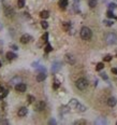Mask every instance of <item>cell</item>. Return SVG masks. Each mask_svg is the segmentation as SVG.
Returning <instances> with one entry per match:
<instances>
[{"label": "cell", "instance_id": "obj_26", "mask_svg": "<svg viewBox=\"0 0 117 125\" xmlns=\"http://www.w3.org/2000/svg\"><path fill=\"white\" fill-rule=\"evenodd\" d=\"M17 6H18V8H23V7L25 6V0H18Z\"/></svg>", "mask_w": 117, "mask_h": 125}, {"label": "cell", "instance_id": "obj_32", "mask_svg": "<svg viewBox=\"0 0 117 125\" xmlns=\"http://www.w3.org/2000/svg\"><path fill=\"white\" fill-rule=\"evenodd\" d=\"M42 39H43V40L45 41V42H47V39H49V34H47V32H45V34L43 35Z\"/></svg>", "mask_w": 117, "mask_h": 125}, {"label": "cell", "instance_id": "obj_4", "mask_svg": "<svg viewBox=\"0 0 117 125\" xmlns=\"http://www.w3.org/2000/svg\"><path fill=\"white\" fill-rule=\"evenodd\" d=\"M45 107H46V105H45V103L43 100H40L38 101V103L36 104V106H34V110L36 111H42L45 109Z\"/></svg>", "mask_w": 117, "mask_h": 125}, {"label": "cell", "instance_id": "obj_33", "mask_svg": "<svg viewBox=\"0 0 117 125\" xmlns=\"http://www.w3.org/2000/svg\"><path fill=\"white\" fill-rule=\"evenodd\" d=\"M115 8H116V4H114V3H110V4H109V10H112V11H113Z\"/></svg>", "mask_w": 117, "mask_h": 125}, {"label": "cell", "instance_id": "obj_22", "mask_svg": "<svg viewBox=\"0 0 117 125\" xmlns=\"http://www.w3.org/2000/svg\"><path fill=\"white\" fill-rule=\"evenodd\" d=\"M88 6L90 7V8H95V7L97 6V0H89Z\"/></svg>", "mask_w": 117, "mask_h": 125}, {"label": "cell", "instance_id": "obj_28", "mask_svg": "<svg viewBox=\"0 0 117 125\" xmlns=\"http://www.w3.org/2000/svg\"><path fill=\"white\" fill-rule=\"evenodd\" d=\"M53 50V48H52V45L49 44V43H47L46 44V47H45V52L46 53H49V52H50V51Z\"/></svg>", "mask_w": 117, "mask_h": 125}, {"label": "cell", "instance_id": "obj_42", "mask_svg": "<svg viewBox=\"0 0 117 125\" xmlns=\"http://www.w3.org/2000/svg\"><path fill=\"white\" fill-rule=\"evenodd\" d=\"M116 124H117V122H116Z\"/></svg>", "mask_w": 117, "mask_h": 125}, {"label": "cell", "instance_id": "obj_1", "mask_svg": "<svg viewBox=\"0 0 117 125\" xmlns=\"http://www.w3.org/2000/svg\"><path fill=\"white\" fill-rule=\"evenodd\" d=\"M80 35H81V38L83 40H89L91 38V36H92V31L88 27H83L81 29V31H80Z\"/></svg>", "mask_w": 117, "mask_h": 125}, {"label": "cell", "instance_id": "obj_35", "mask_svg": "<svg viewBox=\"0 0 117 125\" xmlns=\"http://www.w3.org/2000/svg\"><path fill=\"white\" fill-rule=\"evenodd\" d=\"M112 72L117 76V68H112Z\"/></svg>", "mask_w": 117, "mask_h": 125}, {"label": "cell", "instance_id": "obj_19", "mask_svg": "<svg viewBox=\"0 0 117 125\" xmlns=\"http://www.w3.org/2000/svg\"><path fill=\"white\" fill-rule=\"evenodd\" d=\"M76 109H77V111H80V112H85V111H86V107H85L84 105H82V104L79 103V105H77Z\"/></svg>", "mask_w": 117, "mask_h": 125}, {"label": "cell", "instance_id": "obj_13", "mask_svg": "<svg viewBox=\"0 0 117 125\" xmlns=\"http://www.w3.org/2000/svg\"><path fill=\"white\" fill-rule=\"evenodd\" d=\"M45 79H46V73L45 72H40L38 76H37V81H38V82H42V81H44Z\"/></svg>", "mask_w": 117, "mask_h": 125}, {"label": "cell", "instance_id": "obj_8", "mask_svg": "<svg viewBox=\"0 0 117 125\" xmlns=\"http://www.w3.org/2000/svg\"><path fill=\"white\" fill-rule=\"evenodd\" d=\"M20 82H22V78L18 77V76H16V77H14V78L11 79L10 82H9V84H10V85H13V86H15V85H17L18 83H20Z\"/></svg>", "mask_w": 117, "mask_h": 125}, {"label": "cell", "instance_id": "obj_2", "mask_svg": "<svg viewBox=\"0 0 117 125\" xmlns=\"http://www.w3.org/2000/svg\"><path fill=\"white\" fill-rule=\"evenodd\" d=\"M116 41H117V36L114 32H109V34L105 36V42H106V44H109V45L115 44Z\"/></svg>", "mask_w": 117, "mask_h": 125}, {"label": "cell", "instance_id": "obj_30", "mask_svg": "<svg viewBox=\"0 0 117 125\" xmlns=\"http://www.w3.org/2000/svg\"><path fill=\"white\" fill-rule=\"evenodd\" d=\"M103 59H104V62H110L112 59V56L111 55H105V56L103 57Z\"/></svg>", "mask_w": 117, "mask_h": 125}, {"label": "cell", "instance_id": "obj_39", "mask_svg": "<svg viewBox=\"0 0 117 125\" xmlns=\"http://www.w3.org/2000/svg\"><path fill=\"white\" fill-rule=\"evenodd\" d=\"M0 124H9L8 121H0Z\"/></svg>", "mask_w": 117, "mask_h": 125}, {"label": "cell", "instance_id": "obj_24", "mask_svg": "<svg viewBox=\"0 0 117 125\" xmlns=\"http://www.w3.org/2000/svg\"><path fill=\"white\" fill-rule=\"evenodd\" d=\"M59 85H60V82H59V81L57 80V79H55V81H54V85H53V87H54V89L56 90V89H58V87H59Z\"/></svg>", "mask_w": 117, "mask_h": 125}, {"label": "cell", "instance_id": "obj_34", "mask_svg": "<svg viewBox=\"0 0 117 125\" xmlns=\"http://www.w3.org/2000/svg\"><path fill=\"white\" fill-rule=\"evenodd\" d=\"M100 76H101V78H102V79H104V80H107V76H106V73L102 72V73H100Z\"/></svg>", "mask_w": 117, "mask_h": 125}, {"label": "cell", "instance_id": "obj_41", "mask_svg": "<svg viewBox=\"0 0 117 125\" xmlns=\"http://www.w3.org/2000/svg\"><path fill=\"white\" fill-rule=\"evenodd\" d=\"M0 100H1V97H0Z\"/></svg>", "mask_w": 117, "mask_h": 125}, {"label": "cell", "instance_id": "obj_17", "mask_svg": "<svg viewBox=\"0 0 117 125\" xmlns=\"http://www.w3.org/2000/svg\"><path fill=\"white\" fill-rule=\"evenodd\" d=\"M68 6V0H59V7L61 9H66Z\"/></svg>", "mask_w": 117, "mask_h": 125}, {"label": "cell", "instance_id": "obj_14", "mask_svg": "<svg viewBox=\"0 0 117 125\" xmlns=\"http://www.w3.org/2000/svg\"><path fill=\"white\" fill-rule=\"evenodd\" d=\"M116 98L115 97H110L109 99H107V105L110 106V107H114V106L116 105Z\"/></svg>", "mask_w": 117, "mask_h": 125}, {"label": "cell", "instance_id": "obj_27", "mask_svg": "<svg viewBox=\"0 0 117 125\" xmlns=\"http://www.w3.org/2000/svg\"><path fill=\"white\" fill-rule=\"evenodd\" d=\"M74 124H76V125L83 124V125H85V124H87V122L85 121V120H79V121H75V122H74Z\"/></svg>", "mask_w": 117, "mask_h": 125}, {"label": "cell", "instance_id": "obj_23", "mask_svg": "<svg viewBox=\"0 0 117 125\" xmlns=\"http://www.w3.org/2000/svg\"><path fill=\"white\" fill-rule=\"evenodd\" d=\"M41 26H42L44 29H47L49 28V23H47L46 21H42V22H41Z\"/></svg>", "mask_w": 117, "mask_h": 125}, {"label": "cell", "instance_id": "obj_7", "mask_svg": "<svg viewBox=\"0 0 117 125\" xmlns=\"http://www.w3.org/2000/svg\"><path fill=\"white\" fill-rule=\"evenodd\" d=\"M27 89V85L25 84V83H18L17 85H15V90H16L17 92H19V93H24L25 91H26Z\"/></svg>", "mask_w": 117, "mask_h": 125}, {"label": "cell", "instance_id": "obj_10", "mask_svg": "<svg viewBox=\"0 0 117 125\" xmlns=\"http://www.w3.org/2000/svg\"><path fill=\"white\" fill-rule=\"evenodd\" d=\"M27 112H28V109H27L26 107H22L18 109V117H25V115H27Z\"/></svg>", "mask_w": 117, "mask_h": 125}, {"label": "cell", "instance_id": "obj_37", "mask_svg": "<svg viewBox=\"0 0 117 125\" xmlns=\"http://www.w3.org/2000/svg\"><path fill=\"white\" fill-rule=\"evenodd\" d=\"M6 95H8V91H6V90H4V92H3V95H2V97H6Z\"/></svg>", "mask_w": 117, "mask_h": 125}, {"label": "cell", "instance_id": "obj_31", "mask_svg": "<svg viewBox=\"0 0 117 125\" xmlns=\"http://www.w3.org/2000/svg\"><path fill=\"white\" fill-rule=\"evenodd\" d=\"M104 24L106 25V26H112L114 23H113V21H104Z\"/></svg>", "mask_w": 117, "mask_h": 125}, {"label": "cell", "instance_id": "obj_3", "mask_svg": "<svg viewBox=\"0 0 117 125\" xmlns=\"http://www.w3.org/2000/svg\"><path fill=\"white\" fill-rule=\"evenodd\" d=\"M75 85H76V87L79 90L83 91V90H85L87 86H88V81H87L86 79H84V78H81V79H79V80L76 81Z\"/></svg>", "mask_w": 117, "mask_h": 125}, {"label": "cell", "instance_id": "obj_43", "mask_svg": "<svg viewBox=\"0 0 117 125\" xmlns=\"http://www.w3.org/2000/svg\"><path fill=\"white\" fill-rule=\"evenodd\" d=\"M116 55H117V54H116Z\"/></svg>", "mask_w": 117, "mask_h": 125}, {"label": "cell", "instance_id": "obj_21", "mask_svg": "<svg viewBox=\"0 0 117 125\" xmlns=\"http://www.w3.org/2000/svg\"><path fill=\"white\" fill-rule=\"evenodd\" d=\"M103 68H104V64H103V62H98L97 66H96V70H98V71L102 70Z\"/></svg>", "mask_w": 117, "mask_h": 125}, {"label": "cell", "instance_id": "obj_6", "mask_svg": "<svg viewBox=\"0 0 117 125\" xmlns=\"http://www.w3.org/2000/svg\"><path fill=\"white\" fill-rule=\"evenodd\" d=\"M61 69V62H55L52 66V72L53 73H57L59 70Z\"/></svg>", "mask_w": 117, "mask_h": 125}, {"label": "cell", "instance_id": "obj_38", "mask_svg": "<svg viewBox=\"0 0 117 125\" xmlns=\"http://www.w3.org/2000/svg\"><path fill=\"white\" fill-rule=\"evenodd\" d=\"M3 92H4L3 86H1V85H0V93H3Z\"/></svg>", "mask_w": 117, "mask_h": 125}, {"label": "cell", "instance_id": "obj_11", "mask_svg": "<svg viewBox=\"0 0 117 125\" xmlns=\"http://www.w3.org/2000/svg\"><path fill=\"white\" fill-rule=\"evenodd\" d=\"M4 14H6V16H13V14H14V10H13L11 7H6V8H4Z\"/></svg>", "mask_w": 117, "mask_h": 125}, {"label": "cell", "instance_id": "obj_15", "mask_svg": "<svg viewBox=\"0 0 117 125\" xmlns=\"http://www.w3.org/2000/svg\"><path fill=\"white\" fill-rule=\"evenodd\" d=\"M66 62L72 65V64H74V62H75V59H74V57H73L72 55L67 54V55H66Z\"/></svg>", "mask_w": 117, "mask_h": 125}, {"label": "cell", "instance_id": "obj_36", "mask_svg": "<svg viewBox=\"0 0 117 125\" xmlns=\"http://www.w3.org/2000/svg\"><path fill=\"white\" fill-rule=\"evenodd\" d=\"M49 124H56V121H55V120H54V119H52V120H49Z\"/></svg>", "mask_w": 117, "mask_h": 125}, {"label": "cell", "instance_id": "obj_18", "mask_svg": "<svg viewBox=\"0 0 117 125\" xmlns=\"http://www.w3.org/2000/svg\"><path fill=\"white\" fill-rule=\"evenodd\" d=\"M40 16L43 18V20H46V18H49V11H42V12L40 13Z\"/></svg>", "mask_w": 117, "mask_h": 125}, {"label": "cell", "instance_id": "obj_16", "mask_svg": "<svg viewBox=\"0 0 117 125\" xmlns=\"http://www.w3.org/2000/svg\"><path fill=\"white\" fill-rule=\"evenodd\" d=\"M16 57H17V55L15 54V53H13V52H8L6 53V58H8L9 61H12V59L16 58Z\"/></svg>", "mask_w": 117, "mask_h": 125}, {"label": "cell", "instance_id": "obj_20", "mask_svg": "<svg viewBox=\"0 0 117 125\" xmlns=\"http://www.w3.org/2000/svg\"><path fill=\"white\" fill-rule=\"evenodd\" d=\"M62 27H63V29L65 30H70V28H71V24L69 22H63L62 23Z\"/></svg>", "mask_w": 117, "mask_h": 125}, {"label": "cell", "instance_id": "obj_9", "mask_svg": "<svg viewBox=\"0 0 117 125\" xmlns=\"http://www.w3.org/2000/svg\"><path fill=\"white\" fill-rule=\"evenodd\" d=\"M95 124L96 125H104V124H107V121H106V119H105V118L99 117V118H97V119H96Z\"/></svg>", "mask_w": 117, "mask_h": 125}, {"label": "cell", "instance_id": "obj_29", "mask_svg": "<svg viewBox=\"0 0 117 125\" xmlns=\"http://www.w3.org/2000/svg\"><path fill=\"white\" fill-rule=\"evenodd\" d=\"M27 99H28V103L29 104L33 103V100H36V99H34V97L31 96V95H28V96H27Z\"/></svg>", "mask_w": 117, "mask_h": 125}, {"label": "cell", "instance_id": "obj_12", "mask_svg": "<svg viewBox=\"0 0 117 125\" xmlns=\"http://www.w3.org/2000/svg\"><path fill=\"white\" fill-rule=\"evenodd\" d=\"M77 105H79V101L76 100V99H71L70 101H69V107L70 108H72V109H76V107H77Z\"/></svg>", "mask_w": 117, "mask_h": 125}, {"label": "cell", "instance_id": "obj_5", "mask_svg": "<svg viewBox=\"0 0 117 125\" xmlns=\"http://www.w3.org/2000/svg\"><path fill=\"white\" fill-rule=\"evenodd\" d=\"M31 40H32V37H31L30 35L25 34V35H23V36L20 37V42H22V43H24V44H26V43L30 42Z\"/></svg>", "mask_w": 117, "mask_h": 125}, {"label": "cell", "instance_id": "obj_25", "mask_svg": "<svg viewBox=\"0 0 117 125\" xmlns=\"http://www.w3.org/2000/svg\"><path fill=\"white\" fill-rule=\"evenodd\" d=\"M106 15H107V17H110V18L115 17V15H114V13H113V11H112V10H109V11H107Z\"/></svg>", "mask_w": 117, "mask_h": 125}, {"label": "cell", "instance_id": "obj_40", "mask_svg": "<svg viewBox=\"0 0 117 125\" xmlns=\"http://www.w3.org/2000/svg\"><path fill=\"white\" fill-rule=\"evenodd\" d=\"M0 67H1V62H0Z\"/></svg>", "mask_w": 117, "mask_h": 125}]
</instances>
